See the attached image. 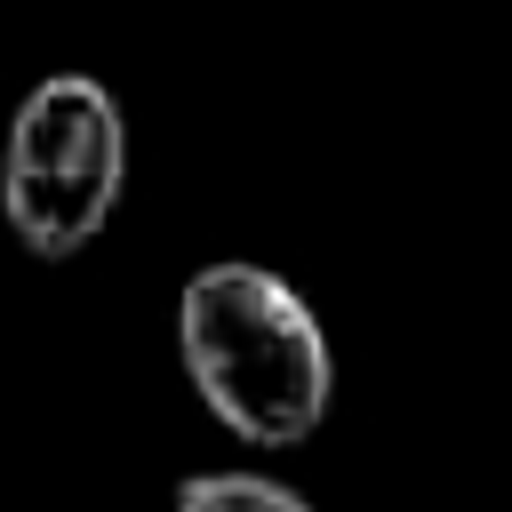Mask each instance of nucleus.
<instances>
[{
	"instance_id": "obj_1",
	"label": "nucleus",
	"mask_w": 512,
	"mask_h": 512,
	"mask_svg": "<svg viewBox=\"0 0 512 512\" xmlns=\"http://www.w3.org/2000/svg\"><path fill=\"white\" fill-rule=\"evenodd\" d=\"M176 352L208 416L256 448H296L328 416V336L264 264H200L176 296Z\"/></svg>"
},
{
	"instance_id": "obj_2",
	"label": "nucleus",
	"mask_w": 512,
	"mask_h": 512,
	"mask_svg": "<svg viewBox=\"0 0 512 512\" xmlns=\"http://www.w3.org/2000/svg\"><path fill=\"white\" fill-rule=\"evenodd\" d=\"M120 184H128V120H120L112 88L88 80V72H48L16 104L8 144H0V216H8V232L32 256L64 264L112 224Z\"/></svg>"
},
{
	"instance_id": "obj_3",
	"label": "nucleus",
	"mask_w": 512,
	"mask_h": 512,
	"mask_svg": "<svg viewBox=\"0 0 512 512\" xmlns=\"http://www.w3.org/2000/svg\"><path fill=\"white\" fill-rule=\"evenodd\" d=\"M176 512H312V504L256 472H192L176 480Z\"/></svg>"
}]
</instances>
